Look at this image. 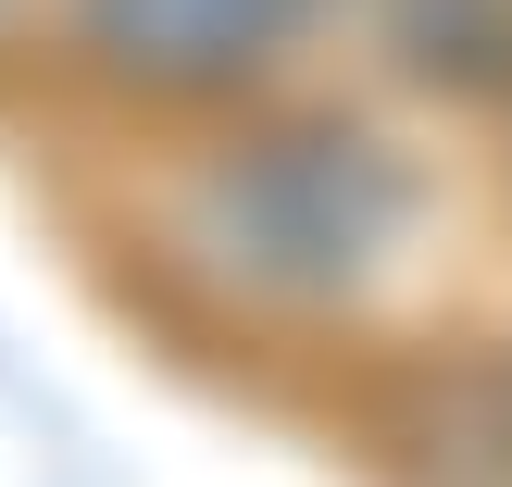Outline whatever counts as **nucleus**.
<instances>
[{
    "mask_svg": "<svg viewBox=\"0 0 512 487\" xmlns=\"http://www.w3.org/2000/svg\"><path fill=\"white\" fill-rule=\"evenodd\" d=\"M400 225V163L363 125H288V138H250L238 163L200 175L188 238L213 250V275L263 300H338L350 275L388 250Z\"/></svg>",
    "mask_w": 512,
    "mask_h": 487,
    "instance_id": "1",
    "label": "nucleus"
},
{
    "mask_svg": "<svg viewBox=\"0 0 512 487\" xmlns=\"http://www.w3.org/2000/svg\"><path fill=\"white\" fill-rule=\"evenodd\" d=\"M300 25H313V0H88V50L125 88H163V100L250 88Z\"/></svg>",
    "mask_w": 512,
    "mask_h": 487,
    "instance_id": "2",
    "label": "nucleus"
}]
</instances>
